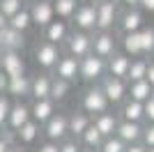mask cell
I'll use <instances>...</instances> for the list:
<instances>
[{
	"label": "cell",
	"mask_w": 154,
	"mask_h": 152,
	"mask_svg": "<svg viewBox=\"0 0 154 152\" xmlns=\"http://www.w3.org/2000/svg\"><path fill=\"white\" fill-rule=\"evenodd\" d=\"M23 2H26V0H23Z\"/></svg>",
	"instance_id": "cell-54"
},
{
	"label": "cell",
	"mask_w": 154,
	"mask_h": 152,
	"mask_svg": "<svg viewBox=\"0 0 154 152\" xmlns=\"http://www.w3.org/2000/svg\"><path fill=\"white\" fill-rule=\"evenodd\" d=\"M83 152H94V150H83Z\"/></svg>",
	"instance_id": "cell-51"
},
{
	"label": "cell",
	"mask_w": 154,
	"mask_h": 152,
	"mask_svg": "<svg viewBox=\"0 0 154 152\" xmlns=\"http://www.w3.org/2000/svg\"><path fill=\"white\" fill-rule=\"evenodd\" d=\"M122 2L129 7V9H136V7H140V0H122Z\"/></svg>",
	"instance_id": "cell-47"
},
{
	"label": "cell",
	"mask_w": 154,
	"mask_h": 152,
	"mask_svg": "<svg viewBox=\"0 0 154 152\" xmlns=\"http://www.w3.org/2000/svg\"><path fill=\"white\" fill-rule=\"evenodd\" d=\"M51 85H53V78H51L48 74H37V76H32L30 97H35V101H39V99H51Z\"/></svg>",
	"instance_id": "cell-17"
},
{
	"label": "cell",
	"mask_w": 154,
	"mask_h": 152,
	"mask_svg": "<svg viewBox=\"0 0 154 152\" xmlns=\"http://www.w3.org/2000/svg\"><path fill=\"white\" fill-rule=\"evenodd\" d=\"M0 69L5 71L9 78H14V76H23V74H26L23 55L16 53V51H7V53H2V58H0Z\"/></svg>",
	"instance_id": "cell-8"
},
{
	"label": "cell",
	"mask_w": 154,
	"mask_h": 152,
	"mask_svg": "<svg viewBox=\"0 0 154 152\" xmlns=\"http://www.w3.org/2000/svg\"><path fill=\"white\" fill-rule=\"evenodd\" d=\"M67 39H69V28H67L64 21H53L44 30V42H51V44L60 46L62 42H67Z\"/></svg>",
	"instance_id": "cell-18"
},
{
	"label": "cell",
	"mask_w": 154,
	"mask_h": 152,
	"mask_svg": "<svg viewBox=\"0 0 154 152\" xmlns=\"http://www.w3.org/2000/svg\"><path fill=\"white\" fill-rule=\"evenodd\" d=\"M81 60L74 55H62L60 58V62L55 65V76L62 78V81H76V76H81Z\"/></svg>",
	"instance_id": "cell-10"
},
{
	"label": "cell",
	"mask_w": 154,
	"mask_h": 152,
	"mask_svg": "<svg viewBox=\"0 0 154 152\" xmlns=\"http://www.w3.org/2000/svg\"><path fill=\"white\" fill-rule=\"evenodd\" d=\"M21 9H23V0H0V14H5L7 19H12Z\"/></svg>",
	"instance_id": "cell-33"
},
{
	"label": "cell",
	"mask_w": 154,
	"mask_h": 152,
	"mask_svg": "<svg viewBox=\"0 0 154 152\" xmlns=\"http://www.w3.org/2000/svg\"><path fill=\"white\" fill-rule=\"evenodd\" d=\"M90 125H92V122H90V118H88V113H74L69 118V134H71V136H76V138H81Z\"/></svg>",
	"instance_id": "cell-28"
},
{
	"label": "cell",
	"mask_w": 154,
	"mask_h": 152,
	"mask_svg": "<svg viewBox=\"0 0 154 152\" xmlns=\"http://www.w3.org/2000/svg\"><path fill=\"white\" fill-rule=\"evenodd\" d=\"M7 90H9V76L0 69V95H7Z\"/></svg>",
	"instance_id": "cell-41"
},
{
	"label": "cell",
	"mask_w": 154,
	"mask_h": 152,
	"mask_svg": "<svg viewBox=\"0 0 154 152\" xmlns=\"http://www.w3.org/2000/svg\"><path fill=\"white\" fill-rule=\"evenodd\" d=\"M94 127L101 131L103 138H110V136H115V134H117L120 122H117L115 113H101V115H97V118H94Z\"/></svg>",
	"instance_id": "cell-19"
},
{
	"label": "cell",
	"mask_w": 154,
	"mask_h": 152,
	"mask_svg": "<svg viewBox=\"0 0 154 152\" xmlns=\"http://www.w3.org/2000/svg\"><path fill=\"white\" fill-rule=\"evenodd\" d=\"M30 120H32V108L19 99L12 106V113H9V120H7V129H12V131L16 134L21 127H26Z\"/></svg>",
	"instance_id": "cell-7"
},
{
	"label": "cell",
	"mask_w": 154,
	"mask_h": 152,
	"mask_svg": "<svg viewBox=\"0 0 154 152\" xmlns=\"http://www.w3.org/2000/svg\"><path fill=\"white\" fill-rule=\"evenodd\" d=\"M12 101L7 95H0V129L7 127V120H9V113H12Z\"/></svg>",
	"instance_id": "cell-36"
},
{
	"label": "cell",
	"mask_w": 154,
	"mask_h": 152,
	"mask_svg": "<svg viewBox=\"0 0 154 152\" xmlns=\"http://www.w3.org/2000/svg\"><path fill=\"white\" fill-rule=\"evenodd\" d=\"M140 46H143V53H154V28H143L140 30Z\"/></svg>",
	"instance_id": "cell-35"
},
{
	"label": "cell",
	"mask_w": 154,
	"mask_h": 152,
	"mask_svg": "<svg viewBox=\"0 0 154 152\" xmlns=\"http://www.w3.org/2000/svg\"><path fill=\"white\" fill-rule=\"evenodd\" d=\"M108 97H106V92H103V88H99V85H94V88H88L83 95V111L85 113H97L101 115L106 113V108H108Z\"/></svg>",
	"instance_id": "cell-1"
},
{
	"label": "cell",
	"mask_w": 154,
	"mask_h": 152,
	"mask_svg": "<svg viewBox=\"0 0 154 152\" xmlns=\"http://www.w3.org/2000/svg\"><path fill=\"white\" fill-rule=\"evenodd\" d=\"M12 152H23V150H21V147H16V145H14V147H12Z\"/></svg>",
	"instance_id": "cell-48"
},
{
	"label": "cell",
	"mask_w": 154,
	"mask_h": 152,
	"mask_svg": "<svg viewBox=\"0 0 154 152\" xmlns=\"http://www.w3.org/2000/svg\"><path fill=\"white\" fill-rule=\"evenodd\" d=\"M127 152H147V147L143 145V143H136V145H129Z\"/></svg>",
	"instance_id": "cell-44"
},
{
	"label": "cell",
	"mask_w": 154,
	"mask_h": 152,
	"mask_svg": "<svg viewBox=\"0 0 154 152\" xmlns=\"http://www.w3.org/2000/svg\"><path fill=\"white\" fill-rule=\"evenodd\" d=\"M143 145L145 147H154V125H147L143 131Z\"/></svg>",
	"instance_id": "cell-37"
},
{
	"label": "cell",
	"mask_w": 154,
	"mask_h": 152,
	"mask_svg": "<svg viewBox=\"0 0 154 152\" xmlns=\"http://www.w3.org/2000/svg\"><path fill=\"white\" fill-rule=\"evenodd\" d=\"M32 25V16H30V7H23L19 14H14L9 19V28L16 32H26L28 28Z\"/></svg>",
	"instance_id": "cell-29"
},
{
	"label": "cell",
	"mask_w": 154,
	"mask_h": 152,
	"mask_svg": "<svg viewBox=\"0 0 154 152\" xmlns=\"http://www.w3.org/2000/svg\"><path fill=\"white\" fill-rule=\"evenodd\" d=\"M129 67H131V60H129V55H124V53H115V55L108 60V74L115 76V78H127Z\"/></svg>",
	"instance_id": "cell-20"
},
{
	"label": "cell",
	"mask_w": 154,
	"mask_h": 152,
	"mask_svg": "<svg viewBox=\"0 0 154 152\" xmlns=\"http://www.w3.org/2000/svg\"><path fill=\"white\" fill-rule=\"evenodd\" d=\"M127 143H122V141L117 138V136H110V138L103 141V145L99 147L101 152H127Z\"/></svg>",
	"instance_id": "cell-34"
},
{
	"label": "cell",
	"mask_w": 154,
	"mask_h": 152,
	"mask_svg": "<svg viewBox=\"0 0 154 152\" xmlns=\"http://www.w3.org/2000/svg\"><path fill=\"white\" fill-rule=\"evenodd\" d=\"M60 49L51 42H39L37 49H35V60H37L39 67L44 69H55V65L60 62Z\"/></svg>",
	"instance_id": "cell-4"
},
{
	"label": "cell",
	"mask_w": 154,
	"mask_h": 152,
	"mask_svg": "<svg viewBox=\"0 0 154 152\" xmlns=\"http://www.w3.org/2000/svg\"><path fill=\"white\" fill-rule=\"evenodd\" d=\"M44 134H46V138L53 141V143L64 141V136L69 134V118L62 115V113H55L51 120L44 125Z\"/></svg>",
	"instance_id": "cell-6"
},
{
	"label": "cell",
	"mask_w": 154,
	"mask_h": 152,
	"mask_svg": "<svg viewBox=\"0 0 154 152\" xmlns=\"http://www.w3.org/2000/svg\"><path fill=\"white\" fill-rule=\"evenodd\" d=\"M152 95H154V88L149 85L147 81H138V83H131V85H129V97H131L134 101L145 104Z\"/></svg>",
	"instance_id": "cell-24"
},
{
	"label": "cell",
	"mask_w": 154,
	"mask_h": 152,
	"mask_svg": "<svg viewBox=\"0 0 154 152\" xmlns=\"http://www.w3.org/2000/svg\"><path fill=\"white\" fill-rule=\"evenodd\" d=\"M143 129L138 122H120V127H117V138L122 141V143H127V145H136L138 141H143Z\"/></svg>",
	"instance_id": "cell-13"
},
{
	"label": "cell",
	"mask_w": 154,
	"mask_h": 152,
	"mask_svg": "<svg viewBox=\"0 0 154 152\" xmlns=\"http://www.w3.org/2000/svg\"><path fill=\"white\" fill-rule=\"evenodd\" d=\"M103 92H106V97H108V101H113V104H120V101H124V97H127V85H124V78H115V76H106L101 83Z\"/></svg>",
	"instance_id": "cell-12"
},
{
	"label": "cell",
	"mask_w": 154,
	"mask_h": 152,
	"mask_svg": "<svg viewBox=\"0 0 154 152\" xmlns=\"http://www.w3.org/2000/svg\"><path fill=\"white\" fill-rule=\"evenodd\" d=\"M60 152H83V150L78 147L76 141H62L60 143Z\"/></svg>",
	"instance_id": "cell-38"
},
{
	"label": "cell",
	"mask_w": 154,
	"mask_h": 152,
	"mask_svg": "<svg viewBox=\"0 0 154 152\" xmlns=\"http://www.w3.org/2000/svg\"><path fill=\"white\" fill-rule=\"evenodd\" d=\"M92 53L99 55L101 60H103V58H113V55H115V37L108 35V32L97 35V37L92 39Z\"/></svg>",
	"instance_id": "cell-14"
},
{
	"label": "cell",
	"mask_w": 154,
	"mask_h": 152,
	"mask_svg": "<svg viewBox=\"0 0 154 152\" xmlns=\"http://www.w3.org/2000/svg\"><path fill=\"white\" fill-rule=\"evenodd\" d=\"M12 147H14V145H9L5 138H0V152H12Z\"/></svg>",
	"instance_id": "cell-45"
},
{
	"label": "cell",
	"mask_w": 154,
	"mask_h": 152,
	"mask_svg": "<svg viewBox=\"0 0 154 152\" xmlns=\"http://www.w3.org/2000/svg\"><path fill=\"white\" fill-rule=\"evenodd\" d=\"M32 90V76L23 74V76H14V78H9V90H7V95L12 97H28Z\"/></svg>",
	"instance_id": "cell-21"
},
{
	"label": "cell",
	"mask_w": 154,
	"mask_h": 152,
	"mask_svg": "<svg viewBox=\"0 0 154 152\" xmlns=\"http://www.w3.org/2000/svg\"><path fill=\"white\" fill-rule=\"evenodd\" d=\"M69 88H71V83L69 81H62V78H53V85H51V99L53 101H62L64 97L69 95Z\"/></svg>",
	"instance_id": "cell-32"
},
{
	"label": "cell",
	"mask_w": 154,
	"mask_h": 152,
	"mask_svg": "<svg viewBox=\"0 0 154 152\" xmlns=\"http://www.w3.org/2000/svg\"><path fill=\"white\" fill-rule=\"evenodd\" d=\"M30 108H32V120L37 122V125H46L55 115V101L53 99H39Z\"/></svg>",
	"instance_id": "cell-16"
},
{
	"label": "cell",
	"mask_w": 154,
	"mask_h": 152,
	"mask_svg": "<svg viewBox=\"0 0 154 152\" xmlns=\"http://www.w3.org/2000/svg\"><path fill=\"white\" fill-rule=\"evenodd\" d=\"M120 25H122L124 35H129V32H140L143 14L138 12V9H127V12L122 14V21H120Z\"/></svg>",
	"instance_id": "cell-23"
},
{
	"label": "cell",
	"mask_w": 154,
	"mask_h": 152,
	"mask_svg": "<svg viewBox=\"0 0 154 152\" xmlns=\"http://www.w3.org/2000/svg\"><path fill=\"white\" fill-rule=\"evenodd\" d=\"M23 46H26L23 32H16V30H12V28H5V30L0 32V49L5 51V53H7V51H16V53H21Z\"/></svg>",
	"instance_id": "cell-15"
},
{
	"label": "cell",
	"mask_w": 154,
	"mask_h": 152,
	"mask_svg": "<svg viewBox=\"0 0 154 152\" xmlns=\"http://www.w3.org/2000/svg\"><path fill=\"white\" fill-rule=\"evenodd\" d=\"M30 16H32V25H39V28H48L53 23V16H55V9H53V0H35L30 5Z\"/></svg>",
	"instance_id": "cell-2"
},
{
	"label": "cell",
	"mask_w": 154,
	"mask_h": 152,
	"mask_svg": "<svg viewBox=\"0 0 154 152\" xmlns=\"http://www.w3.org/2000/svg\"><path fill=\"white\" fill-rule=\"evenodd\" d=\"M2 53H5V51H2V49H0V58H2Z\"/></svg>",
	"instance_id": "cell-50"
},
{
	"label": "cell",
	"mask_w": 154,
	"mask_h": 152,
	"mask_svg": "<svg viewBox=\"0 0 154 152\" xmlns=\"http://www.w3.org/2000/svg\"><path fill=\"white\" fill-rule=\"evenodd\" d=\"M39 127H42V125H37L35 120H30L26 127H21L19 131H16V141H19L21 145H30V143H35L37 136H39Z\"/></svg>",
	"instance_id": "cell-27"
},
{
	"label": "cell",
	"mask_w": 154,
	"mask_h": 152,
	"mask_svg": "<svg viewBox=\"0 0 154 152\" xmlns=\"http://www.w3.org/2000/svg\"><path fill=\"white\" fill-rule=\"evenodd\" d=\"M143 118H145V104L134 101V99L124 101V106H122V120L124 122H138L140 125Z\"/></svg>",
	"instance_id": "cell-22"
},
{
	"label": "cell",
	"mask_w": 154,
	"mask_h": 152,
	"mask_svg": "<svg viewBox=\"0 0 154 152\" xmlns=\"http://www.w3.org/2000/svg\"><path fill=\"white\" fill-rule=\"evenodd\" d=\"M115 16H117V9H115V2L113 0H103L97 5V28L101 32H108L115 23Z\"/></svg>",
	"instance_id": "cell-9"
},
{
	"label": "cell",
	"mask_w": 154,
	"mask_h": 152,
	"mask_svg": "<svg viewBox=\"0 0 154 152\" xmlns=\"http://www.w3.org/2000/svg\"><path fill=\"white\" fill-rule=\"evenodd\" d=\"M90 2H97V0H90Z\"/></svg>",
	"instance_id": "cell-52"
},
{
	"label": "cell",
	"mask_w": 154,
	"mask_h": 152,
	"mask_svg": "<svg viewBox=\"0 0 154 152\" xmlns=\"http://www.w3.org/2000/svg\"><path fill=\"white\" fill-rule=\"evenodd\" d=\"M124 55H143V46H140V32H129V35H124Z\"/></svg>",
	"instance_id": "cell-30"
},
{
	"label": "cell",
	"mask_w": 154,
	"mask_h": 152,
	"mask_svg": "<svg viewBox=\"0 0 154 152\" xmlns=\"http://www.w3.org/2000/svg\"><path fill=\"white\" fill-rule=\"evenodd\" d=\"M147 67H149V62H147V60H143V58L131 60V67H129V76H127V78L131 83L145 81V76H147Z\"/></svg>",
	"instance_id": "cell-31"
},
{
	"label": "cell",
	"mask_w": 154,
	"mask_h": 152,
	"mask_svg": "<svg viewBox=\"0 0 154 152\" xmlns=\"http://www.w3.org/2000/svg\"><path fill=\"white\" fill-rule=\"evenodd\" d=\"M152 58H154V53H152Z\"/></svg>",
	"instance_id": "cell-53"
},
{
	"label": "cell",
	"mask_w": 154,
	"mask_h": 152,
	"mask_svg": "<svg viewBox=\"0 0 154 152\" xmlns=\"http://www.w3.org/2000/svg\"><path fill=\"white\" fill-rule=\"evenodd\" d=\"M5 28H9V19H7L5 14H0V32L5 30Z\"/></svg>",
	"instance_id": "cell-46"
},
{
	"label": "cell",
	"mask_w": 154,
	"mask_h": 152,
	"mask_svg": "<svg viewBox=\"0 0 154 152\" xmlns=\"http://www.w3.org/2000/svg\"><path fill=\"white\" fill-rule=\"evenodd\" d=\"M140 7L145 9V12L154 14V0H140Z\"/></svg>",
	"instance_id": "cell-43"
},
{
	"label": "cell",
	"mask_w": 154,
	"mask_h": 152,
	"mask_svg": "<svg viewBox=\"0 0 154 152\" xmlns=\"http://www.w3.org/2000/svg\"><path fill=\"white\" fill-rule=\"evenodd\" d=\"M67 51H69V55L78 58V60H83L85 55H90L92 53V37L88 32H71L69 39H67Z\"/></svg>",
	"instance_id": "cell-3"
},
{
	"label": "cell",
	"mask_w": 154,
	"mask_h": 152,
	"mask_svg": "<svg viewBox=\"0 0 154 152\" xmlns=\"http://www.w3.org/2000/svg\"><path fill=\"white\" fill-rule=\"evenodd\" d=\"M37 152H60V145H58V143H53V141H46V143L39 145Z\"/></svg>",
	"instance_id": "cell-40"
},
{
	"label": "cell",
	"mask_w": 154,
	"mask_h": 152,
	"mask_svg": "<svg viewBox=\"0 0 154 152\" xmlns=\"http://www.w3.org/2000/svg\"><path fill=\"white\" fill-rule=\"evenodd\" d=\"M81 141H83V145L88 147V150H99V147L103 145V141H106V138L101 136V131H99V129L94 127V122H92V125L85 129V134L81 136Z\"/></svg>",
	"instance_id": "cell-26"
},
{
	"label": "cell",
	"mask_w": 154,
	"mask_h": 152,
	"mask_svg": "<svg viewBox=\"0 0 154 152\" xmlns=\"http://www.w3.org/2000/svg\"><path fill=\"white\" fill-rule=\"evenodd\" d=\"M81 78L83 81H99L103 76V71H106V62H103L99 55H94V53H90V55H85L83 60H81Z\"/></svg>",
	"instance_id": "cell-5"
},
{
	"label": "cell",
	"mask_w": 154,
	"mask_h": 152,
	"mask_svg": "<svg viewBox=\"0 0 154 152\" xmlns=\"http://www.w3.org/2000/svg\"><path fill=\"white\" fill-rule=\"evenodd\" d=\"M145 81L149 83L154 88V62H149V67H147V76H145Z\"/></svg>",
	"instance_id": "cell-42"
},
{
	"label": "cell",
	"mask_w": 154,
	"mask_h": 152,
	"mask_svg": "<svg viewBox=\"0 0 154 152\" xmlns=\"http://www.w3.org/2000/svg\"><path fill=\"white\" fill-rule=\"evenodd\" d=\"M78 0H53V9H55V16L60 19H74L78 9Z\"/></svg>",
	"instance_id": "cell-25"
},
{
	"label": "cell",
	"mask_w": 154,
	"mask_h": 152,
	"mask_svg": "<svg viewBox=\"0 0 154 152\" xmlns=\"http://www.w3.org/2000/svg\"><path fill=\"white\" fill-rule=\"evenodd\" d=\"M74 23L81 32L85 30H94L97 28V5H81L76 9V16H74Z\"/></svg>",
	"instance_id": "cell-11"
},
{
	"label": "cell",
	"mask_w": 154,
	"mask_h": 152,
	"mask_svg": "<svg viewBox=\"0 0 154 152\" xmlns=\"http://www.w3.org/2000/svg\"><path fill=\"white\" fill-rule=\"evenodd\" d=\"M145 118L149 120V125H154V95L145 101Z\"/></svg>",
	"instance_id": "cell-39"
},
{
	"label": "cell",
	"mask_w": 154,
	"mask_h": 152,
	"mask_svg": "<svg viewBox=\"0 0 154 152\" xmlns=\"http://www.w3.org/2000/svg\"><path fill=\"white\" fill-rule=\"evenodd\" d=\"M147 152H154V147H147Z\"/></svg>",
	"instance_id": "cell-49"
}]
</instances>
